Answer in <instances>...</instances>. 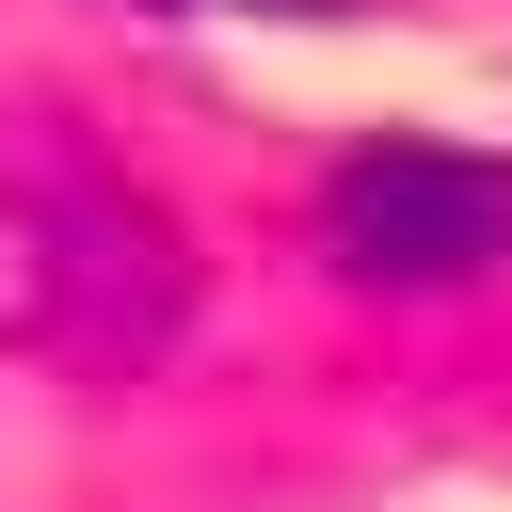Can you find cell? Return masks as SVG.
<instances>
[{
	"label": "cell",
	"mask_w": 512,
	"mask_h": 512,
	"mask_svg": "<svg viewBox=\"0 0 512 512\" xmlns=\"http://www.w3.org/2000/svg\"><path fill=\"white\" fill-rule=\"evenodd\" d=\"M320 240H336L368 288H480V272L512 256V176L464 160V144H368V160H336Z\"/></svg>",
	"instance_id": "obj_1"
},
{
	"label": "cell",
	"mask_w": 512,
	"mask_h": 512,
	"mask_svg": "<svg viewBox=\"0 0 512 512\" xmlns=\"http://www.w3.org/2000/svg\"><path fill=\"white\" fill-rule=\"evenodd\" d=\"M16 192H32V240H48V304H64L96 352H128V336H160V320H176V240H160L96 160L32 144V160H16Z\"/></svg>",
	"instance_id": "obj_2"
}]
</instances>
